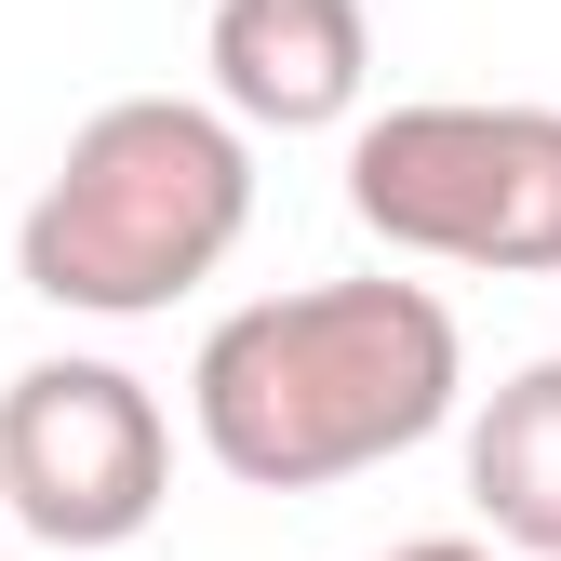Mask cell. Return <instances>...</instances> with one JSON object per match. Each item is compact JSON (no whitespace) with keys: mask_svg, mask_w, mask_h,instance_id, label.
Masks as SVG:
<instances>
[{"mask_svg":"<svg viewBox=\"0 0 561 561\" xmlns=\"http://www.w3.org/2000/svg\"><path fill=\"white\" fill-rule=\"evenodd\" d=\"M468 401V334L428 280H308V295H254L201 334L187 414L201 455L254 495H321L428 428H455Z\"/></svg>","mask_w":561,"mask_h":561,"instance_id":"obj_1","label":"cell"},{"mask_svg":"<svg viewBox=\"0 0 561 561\" xmlns=\"http://www.w3.org/2000/svg\"><path fill=\"white\" fill-rule=\"evenodd\" d=\"M254 228V121L228 94H107L41 201L14 215V280L81 321H161Z\"/></svg>","mask_w":561,"mask_h":561,"instance_id":"obj_2","label":"cell"},{"mask_svg":"<svg viewBox=\"0 0 561 561\" xmlns=\"http://www.w3.org/2000/svg\"><path fill=\"white\" fill-rule=\"evenodd\" d=\"M347 215L388 254L548 280L561 267V107L414 94V107L347 121Z\"/></svg>","mask_w":561,"mask_h":561,"instance_id":"obj_3","label":"cell"},{"mask_svg":"<svg viewBox=\"0 0 561 561\" xmlns=\"http://www.w3.org/2000/svg\"><path fill=\"white\" fill-rule=\"evenodd\" d=\"M0 495L41 548H134L174 495V428L121 362H27L0 388Z\"/></svg>","mask_w":561,"mask_h":561,"instance_id":"obj_4","label":"cell"},{"mask_svg":"<svg viewBox=\"0 0 561 561\" xmlns=\"http://www.w3.org/2000/svg\"><path fill=\"white\" fill-rule=\"evenodd\" d=\"M201 67H215V94L254 134H334V121H362L375 14L362 0H215Z\"/></svg>","mask_w":561,"mask_h":561,"instance_id":"obj_5","label":"cell"},{"mask_svg":"<svg viewBox=\"0 0 561 561\" xmlns=\"http://www.w3.org/2000/svg\"><path fill=\"white\" fill-rule=\"evenodd\" d=\"M468 508H481L495 548L561 561V347L522 362L495 401L468 414Z\"/></svg>","mask_w":561,"mask_h":561,"instance_id":"obj_6","label":"cell"},{"mask_svg":"<svg viewBox=\"0 0 561 561\" xmlns=\"http://www.w3.org/2000/svg\"><path fill=\"white\" fill-rule=\"evenodd\" d=\"M375 561H522V548H495V535H401V548H375Z\"/></svg>","mask_w":561,"mask_h":561,"instance_id":"obj_7","label":"cell"},{"mask_svg":"<svg viewBox=\"0 0 561 561\" xmlns=\"http://www.w3.org/2000/svg\"><path fill=\"white\" fill-rule=\"evenodd\" d=\"M0 535H14V495H0Z\"/></svg>","mask_w":561,"mask_h":561,"instance_id":"obj_8","label":"cell"}]
</instances>
